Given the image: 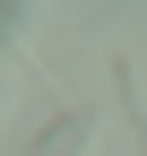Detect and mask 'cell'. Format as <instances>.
Masks as SVG:
<instances>
[{
    "instance_id": "6da1fadb",
    "label": "cell",
    "mask_w": 147,
    "mask_h": 156,
    "mask_svg": "<svg viewBox=\"0 0 147 156\" xmlns=\"http://www.w3.org/2000/svg\"><path fill=\"white\" fill-rule=\"evenodd\" d=\"M87 139H95V113H61L52 130H35L26 156H87Z\"/></svg>"
}]
</instances>
